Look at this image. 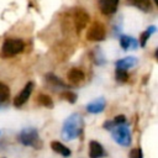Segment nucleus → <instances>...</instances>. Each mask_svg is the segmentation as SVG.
<instances>
[{
    "instance_id": "obj_1",
    "label": "nucleus",
    "mask_w": 158,
    "mask_h": 158,
    "mask_svg": "<svg viewBox=\"0 0 158 158\" xmlns=\"http://www.w3.org/2000/svg\"><path fill=\"white\" fill-rule=\"evenodd\" d=\"M83 127V118L79 114H73L63 123L62 127V138L64 141H73L78 138L79 133L81 132Z\"/></svg>"
},
{
    "instance_id": "obj_2",
    "label": "nucleus",
    "mask_w": 158,
    "mask_h": 158,
    "mask_svg": "<svg viewBox=\"0 0 158 158\" xmlns=\"http://www.w3.org/2000/svg\"><path fill=\"white\" fill-rule=\"evenodd\" d=\"M111 137H112V139H114L117 144L123 146V147L130 146L131 142H132L131 131H130V128H128V126H127L126 123L115 126V127L111 130Z\"/></svg>"
},
{
    "instance_id": "obj_3",
    "label": "nucleus",
    "mask_w": 158,
    "mask_h": 158,
    "mask_svg": "<svg viewBox=\"0 0 158 158\" xmlns=\"http://www.w3.org/2000/svg\"><path fill=\"white\" fill-rule=\"evenodd\" d=\"M23 48H25V43H23L22 40H20V38H7L2 43L1 56L4 58L14 57V56L19 54L20 52H22Z\"/></svg>"
},
{
    "instance_id": "obj_4",
    "label": "nucleus",
    "mask_w": 158,
    "mask_h": 158,
    "mask_svg": "<svg viewBox=\"0 0 158 158\" xmlns=\"http://www.w3.org/2000/svg\"><path fill=\"white\" fill-rule=\"evenodd\" d=\"M19 141L25 144V146H31L33 148H40L42 144H41V139L38 137V132L36 128L33 127H27V128H23L20 135H19Z\"/></svg>"
},
{
    "instance_id": "obj_5",
    "label": "nucleus",
    "mask_w": 158,
    "mask_h": 158,
    "mask_svg": "<svg viewBox=\"0 0 158 158\" xmlns=\"http://www.w3.org/2000/svg\"><path fill=\"white\" fill-rule=\"evenodd\" d=\"M105 36H106L105 26L99 21L93 22L86 32V40H89L91 42H100L105 38Z\"/></svg>"
},
{
    "instance_id": "obj_6",
    "label": "nucleus",
    "mask_w": 158,
    "mask_h": 158,
    "mask_svg": "<svg viewBox=\"0 0 158 158\" xmlns=\"http://www.w3.org/2000/svg\"><path fill=\"white\" fill-rule=\"evenodd\" d=\"M89 22V14L84 9H75L73 12V26L77 33H80Z\"/></svg>"
},
{
    "instance_id": "obj_7",
    "label": "nucleus",
    "mask_w": 158,
    "mask_h": 158,
    "mask_svg": "<svg viewBox=\"0 0 158 158\" xmlns=\"http://www.w3.org/2000/svg\"><path fill=\"white\" fill-rule=\"evenodd\" d=\"M33 83L32 81H28L25 86H23V89L15 96V99H14V105L16 106V107H20V106H22L27 100H28V98H30V95H31V93H32V90H33Z\"/></svg>"
},
{
    "instance_id": "obj_8",
    "label": "nucleus",
    "mask_w": 158,
    "mask_h": 158,
    "mask_svg": "<svg viewBox=\"0 0 158 158\" xmlns=\"http://www.w3.org/2000/svg\"><path fill=\"white\" fill-rule=\"evenodd\" d=\"M120 0H99V9L104 15H112L117 10Z\"/></svg>"
},
{
    "instance_id": "obj_9",
    "label": "nucleus",
    "mask_w": 158,
    "mask_h": 158,
    "mask_svg": "<svg viewBox=\"0 0 158 158\" xmlns=\"http://www.w3.org/2000/svg\"><path fill=\"white\" fill-rule=\"evenodd\" d=\"M105 149L98 141H90L89 143V157L90 158H102L105 157Z\"/></svg>"
},
{
    "instance_id": "obj_10",
    "label": "nucleus",
    "mask_w": 158,
    "mask_h": 158,
    "mask_svg": "<svg viewBox=\"0 0 158 158\" xmlns=\"http://www.w3.org/2000/svg\"><path fill=\"white\" fill-rule=\"evenodd\" d=\"M84 78H85L84 72H83L81 69H79V68H72V69H69V72H68V80H69V83L73 84V85L80 84V83L84 80Z\"/></svg>"
},
{
    "instance_id": "obj_11",
    "label": "nucleus",
    "mask_w": 158,
    "mask_h": 158,
    "mask_svg": "<svg viewBox=\"0 0 158 158\" xmlns=\"http://www.w3.org/2000/svg\"><path fill=\"white\" fill-rule=\"evenodd\" d=\"M105 105H106L105 99L104 98H99V99H95L94 101L89 102L86 105V110L90 114H99L105 109Z\"/></svg>"
},
{
    "instance_id": "obj_12",
    "label": "nucleus",
    "mask_w": 158,
    "mask_h": 158,
    "mask_svg": "<svg viewBox=\"0 0 158 158\" xmlns=\"http://www.w3.org/2000/svg\"><path fill=\"white\" fill-rule=\"evenodd\" d=\"M126 2L131 6L137 7L138 10L143 11V12H148L152 9V2L151 0H126Z\"/></svg>"
},
{
    "instance_id": "obj_13",
    "label": "nucleus",
    "mask_w": 158,
    "mask_h": 158,
    "mask_svg": "<svg viewBox=\"0 0 158 158\" xmlns=\"http://www.w3.org/2000/svg\"><path fill=\"white\" fill-rule=\"evenodd\" d=\"M137 64V59L135 57H125L122 59H118L116 62V67L117 69H123V70H127L130 68H133L135 65Z\"/></svg>"
},
{
    "instance_id": "obj_14",
    "label": "nucleus",
    "mask_w": 158,
    "mask_h": 158,
    "mask_svg": "<svg viewBox=\"0 0 158 158\" xmlns=\"http://www.w3.org/2000/svg\"><path fill=\"white\" fill-rule=\"evenodd\" d=\"M120 44H121V47H122V49H125V51H127V49H135V48H137V46H138V42L135 40V38H132V37H130V36H121L120 37Z\"/></svg>"
},
{
    "instance_id": "obj_15",
    "label": "nucleus",
    "mask_w": 158,
    "mask_h": 158,
    "mask_svg": "<svg viewBox=\"0 0 158 158\" xmlns=\"http://www.w3.org/2000/svg\"><path fill=\"white\" fill-rule=\"evenodd\" d=\"M51 148H52L56 153H58V154H60V156H63V157H69V156L72 154L70 149H69L68 147H65L63 143L58 142V141H53V142L51 143Z\"/></svg>"
},
{
    "instance_id": "obj_16",
    "label": "nucleus",
    "mask_w": 158,
    "mask_h": 158,
    "mask_svg": "<svg viewBox=\"0 0 158 158\" xmlns=\"http://www.w3.org/2000/svg\"><path fill=\"white\" fill-rule=\"evenodd\" d=\"M44 80H46V83H47V84H49V85L59 86V88H67V84H64V83H63L58 77H56V75H54V74H52V73L46 74Z\"/></svg>"
},
{
    "instance_id": "obj_17",
    "label": "nucleus",
    "mask_w": 158,
    "mask_h": 158,
    "mask_svg": "<svg viewBox=\"0 0 158 158\" xmlns=\"http://www.w3.org/2000/svg\"><path fill=\"white\" fill-rule=\"evenodd\" d=\"M37 101L42 106H44V107H48V109H52L53 107V100L48 95H46V94H40L37 96Z\"/></svg>"
},
{
    "instance_id": "obj_18",
    "label": "nucleus",
    "mask_w": 158,
    "mask_h": 158,
    "mask_svg": "<svg viewBox=\"0 0 158 158\" xmlns=\"http://www.w3.org/2000/svg\"><path fill=\"white\" fill-rule=\"evenodd\" d=\"M10 96V88L4 84V83H0V104L5 102Z\"/></svg>"
},
{
    "instance_id": "obj_19",
    "label": "nucleus",
    "mask_w": 158,
    "mask_h": 158,
    "mask_svg": "<svg viewBox=\"0 0 158 158\" xmlns=\"http://www.w3.org/2000/svg\"><path fill=\"white\" fill-rule=\"evenodd\" d=\"M60 98L65 101H68L69 104H74L77 101V94L73 91H64L60 94Z\"/></svg>"
},
{
    "instance_id": "obj_20",
    "label": "nucleus",
    "mask_w": 158,
    "mask_h": 158,
    "mask_svg": "<svg viewBox=\"0 0 158 158\" xmlns=\"http://www.w3.org/2000/svg\"><path fill=\"white\" fill-rule=\"evenodd\" d=\"M116 80L121 83H126L128 80V73L123 69H116Z\"/></svg>"
},
{
    "instance_id": "obj_21",
    "label": "nucleus",
    "mask_w": 158,
    "mask_h": 158,
    "mask_svg": "<svg viewBox=\"0 0 158 158\" xmlns=\"http://www.w3.org/2000/svg\"><path fill=\"white\" fill-rule=\"evenodd\" d=\"M130 158H143V156H142V149H141V148H133V149H131Z\"/></svg>"
},
{
    "instance_id": "obj_22",
    "label": "nucleus",
    "mask_w": 158,
    "mask_h": 158,
    "mask_svg": "<svg viewBox=\"0 0 158 158\" xmlns=\"http://www.w3.org/2000/svg\"><path fill=\"white\" fill-rule=\"evenodd\" d=\"M112 122H114V126L123 125V123H126V117H125L123 115H118V116H116V117L112 120Z\"/></svg>"
},
{
    "instance_id": "obj_23",
    "label": "nucleus",
    "mask_w": 158,
    "mask_h": 158,
    "mask_svg": "<svg viewBox=\"0 0 158 158\" xmlns=\"http://www.w3.org/2000/svg\"><path fill=\"white\" fill-rule=\"evenodd\" d=\"M151 37V33L148 32V31H144L142 35H141V38H139V43H141V46L142 47H144L146 46V42H147V40Z\"/></svg>"
},
{
    "instance_id": "obj_24",
    "label": "nucleus",
    "mask_w": 158,
    "mask_h": 158,
    "mask_svg": "<svg viewBox=\"0 0 158 158\" xmlns=\"http://www.w3.org/2000/svg\"><path fill=\"white\" fill-rule=\"evenodd\" d=\"M154 2H156V5H157V4H158V0H154Z\"/></svg>"
}]
</instances>
